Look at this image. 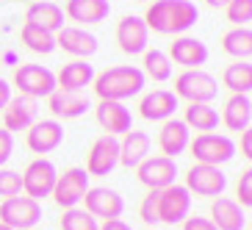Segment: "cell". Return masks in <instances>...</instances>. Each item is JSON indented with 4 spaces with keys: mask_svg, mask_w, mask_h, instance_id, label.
<instances>
[{
    "mask_svg": "<svg viewBox=\"0 0 252 230\" xmlns=\"http://www.w3.org/2000/svg\"><path fill=\"white\" fill-rule=\"evenodd\" d=\"M141 20L156 33H186L197 25L200 11L191 0H156L147 6Z\"/></svg>",
    "mask_w": 252,
    "mask_h": 230,
    "instance_id": "1",
    "label": "cell"
},
{
    "mask_svg": "<svg viewBox=\"0 0 252 230\" xmlns=\"http://www.w3.org/2000/svg\"><path fill=\"white\" fill-rule=\"evenodd\" d=\"M144 72L133 64H122V67H108L100 75H94V95L100 100H114V103H125L130 97H136L141 89H144Z\"/></svg>",
    "mask_w": 252,
    "mask_h": 230,
    "instance_id": "2",
    "label": "cell"
},
{
    "mask_svg": "<svg viewBox=\"0 0 252 230\" xmlns=\"http://www.w3.org/2000/svg\"><path fill=\"white\" fill-rule=\"evenodd\" d=\"M219 95V83L205 69H186L175 78V97H183L189 103H214Z\"/></svg>",
    "mask_w": 252,
    "mask_h": 230,
    "instance_id": "3",
    "label": "cell"
},
{
    "mask_svg": "<svg viewBox=\"0 0 252 230\" xmlns=\"http://www.w3.org/2000/svg\"><path fill=\"white\" fill-rule=\"evenodd\" d=\"M189 147H191L194 164H208V166H222L236 156V144L224 133H200L189 141Z\"/></svg>",
    "mask_w": 252,
    "mask_h": 230,
    "instance_id": "4",
    "label": "cell"
},
{
    "mask_svg": "<svg viewBox=\"0 0 252 230\" xmlns=\"http://www.w3.org/2000/svg\"><path fill=\"white\" fill-rule=\"evenodd\" d=\"M0 222L8 225L11 230H33L42 222V205L31 197H8L0 202Z\"/></svg>",
    "mask_w": 252,
    "mask_h": 230,
    "instance_id": "5",
    "label": "cell"
},
{
    "mask_svg": "<svg viewBox=\"0 0 252 230\" xmlns=\"http://www.w3.org/2000/svg\"><path fill=\"white\" fill-rule=\"evenodd\" d=\"M14 86L23 97H50L56 92V75L42 64H23L14 69Z\"/></svg>",
    "mask_w": 252,
    "mask_h": 230,
    "instance_id": "6",
    "label": "cell"
},
{
    "mask_svg": "<svg viewBox=\"0 0 252 230\" xmlns=\"http://www.w3.org/2000/svg\"><path fill=\"white\" fill-rule=\"evenodd\" d=\"M89 172L81 169V166H72V169H67L64 175H59L56 178V186H53V202L59 208H78V202L83 200V194L89 192Z\"/></svg>",
    "mask_w": 252,
    "mask_h": 230,
    "instance_id": "7",
    "label": "cell"
},
{
    "mask_svg": "<svg viewBox=\"0 0 252 230\" xmlns=\"http://www.w3.org/2000/svg\"><path fill=\"white\" fill-rule=\"evenodd\" d=\"M56 178H59V169H56V164L47 161V158H36V161H31L23 172V192L25 197L31 200H45L53 194V186H56Z\"/></svg>",
    "mask_w": 252,
    "mask_h": 230,
    "instance_id": "8",
    "label": "cell"
},
{
    "mask_svg": "<svg viewBox=\"0 0 252 230\" xmlns=\"http://www.w3.org/2000/svg\"><path fill=\"white\" fill-rule=\"evenodd\" d=\"M224 186H227V175L219 166H208V164H194L186 172V189L189 194L197 197H222Z\"/></svg>",
    "mask_w": 252,
    "mask_h": 230,
    "instance_id": "9",
    "label": "cell"
},
{
    "mask_svg": "<svg viewBox=\"0 0 252 230\" xmlns=\"http://www.w3.org/2000/svg\"><path fill=\"white\" fill-rule=\"evenodd\" d=\"M189 211H191V194L186 186L172 183L158 192V222L178 225L189 216Z\"/></svg>",
    "mask_w": 252,
    "mask_h": 230,
    "instance_id": "10",
    "label": "cell"
},
{
    "mask_svg": "<svg viewBox=\"0 0 252 230\" xmlns=\"http://www.w3.org/2000/svg\"><path fill=\"white\" fill-rule=\"evenodd\" d=\"M136 178L147 186L150 192H161V189L175 183L178 164L172 161V158H163V156H147L136 166Z\"/></svg>",
    "mask_w": 252,
    "mask_h": 230,
    "instance_id": "11",
    "label": "cell"
},
{
    "mask_svg": "<svg viewBox=\"0 0 252 230\" xmlns=\"http://www.w3.org/2000/svg\"><path fill=\"white\" fill-rule=\"evenodd\" d=\"M81 202H86L83 211H89L94 219H103V222H108V219H119L122 211H125L122 194H119L117 189H105V186H94V189H89V192L83 194Z\"/></svg>",
    "mask_w": 252,
    "mask_h": 230,
    "instance_id": "12",
    "label": "cell"
},
{
    "mask_svg": "<svg viewBox=\"0 0 252 230\" xmlns=\"http://www.w3.org/2000/svg\"><path fill=\"white\" fill-rule=\"evenodd\" d=\"M119 164V141L117 136H100L94 139L89 156H86V172L89 178H103V175H111Z\"/></svg>",
    "mask_w": 252,
    "mask_h": 230,
    "instance_id": "13",
    "label": "cell"
},
{
    "mask_svg": "<svg viewBox=\"0 0 252 230\" xmlns=\"http://www.w3.org/2000/svg\"><path fill=\"white\" fill-rule=\"evenodd\" d=\"M61 141H64V128L56 119H39V122H33L25 131V144H28V150L31 153H39V156L53 153L56 147H61Z\"/></svg>",
    "mask_w": 252,
    "mask_h": 230,
    "instance_id": "14",
    "label": "cell"
},
{
    "mask_svg": "<svg viewBox=\"0 0 252 230\" xmlns=\"http://www.w3.org/2000/svg\"><path fill=\"white\" fill-rule=\"evenodd\" d=\"M97 125L103 128L108 136H125L127 131H133V117L125 103H114V100H100L94 108Z\"/></svg>",
    "mask_w": 252,
    "mask_h": 230,
    "instance_id": "15",
    "label": "cell"
},
{
    "mask_svg": "<svg viewBox=\"0 0 252 230\" xmlns=\"http://www.w3.org/2000/svg\"><path fill=\"white\" fill-rule=\"evenodd\" d=\"M147 39H150V28L144 25L141 17L127 14L119 20L117 25V42H119V50L127 53V56H139V53L147 50Z\"/></svg>",
    "mask_w": 252,
    "mask_h": 230,
    "instance_id": "16",
    "label": "cell"
},
{
    "mask_svg": "<svg viewBox=\"0 0 252 230\" xmlns=\"http://www.w3.org/2000/svg\"><path fill=\"white\" fill-rule=\"evenodd\" d=\"M189 141H191V133H189L183 119H166L158 131V147H161L163 158L175 161L178 156H183L189 150Z\"/></svg>",
    "mask_w": 252,
    "mask_h": 230,
    "instance_id": "17",
    "label": "cell"
},
{
    "mask_svg": "<svg viewBox=\"0 0 252 230\" xmlns=\"http://www.w3.org/2000/svg\"><path fill=\"white\" fill-rule=\"evenodd\" d=\"M175 111H178V97H175V92L166 89H153L139 103V114L150 122H166L175 117Z\"/></svg>",
    "mask_w": 252,
    "mask_h": 230,
    "instance_id": "18",
    "label": "cell"
},
{
    "mask_svg": "<svg viewBox=\"0 0 252 230\" xmlns=\"http://www.w3.org/2000/svg\"><path fill=\"white\" fill-rule=\"evenodd\" d=\"M47 108L56 119H78L89 111V97L83 92H64V89H56L50 97H47Z\"/></svg>",
    "mask_w": 252,
    "mask_h": 230,
    "instance_id": "19",
    "label": "cell"
},
{
    "mask_svg": "<svg viewBox=\"0 0 252 230\" xmlns=\"http://www.w3.org/2000/svg\"><path fill=\"white\" fill-rule=\"evenodd\" d=\"M169 61H175L186 69H200L208 61V47L197 36H180L169 47Z\"/></svg>",
    "mask_w": 252,
    "mask_h": 230,
    "instance_id": "20",
    "label": "cell"
},
{
    "mask_svg": "<svg viewBox=\"0 0 252 230\" xmlns=\"http://www.w3.org/2000/svg\"><path fill=\"white\" fill-rule=\"evenodd\" d=\"M56 47H61L64 53H69V56H78V59H89V56H94L97 53V36L94 33H89V31L83 28H64L56 33Z\"/></svg>",
    "mask_w": 252,
    "mask_h": 230,
    "instance_id": "21",
    "label": "cell"
},
{
    "mask_svg": "<svg viewBox=\"0 0 252 230\" xmlns=\"http://www.w3.org/2000/svg\"><path fill=\"white\" fill-rule=\"evenodd\" d=\"M36 122V100H31V97H11L8 105L3 108V125L6 131H28L31 125Z\"/></svg>",
    "mask_w": 252,
    "mask_h": 230,
    "instance_id": "22",
    "label": "cell"
},
{
    "mask_svg": "<svg viewBox=\"0 0 252 230\" xmlns=\"http://www.w3.org/2000/svg\"><path fill=\"white\" fill-rule=\"evenodd\" d=\"M94 81V67L86 64L83 59L72 61V64H64L61 72L56 75V89L64 92H83L86 86H92Z\"/></svg>",
    "mask_w": 252,
    "mask_h": 230,
    "instance_id": "23",
    "label": "cell"
},
{
    "mask_svg": "<svg viewBox=\"0 0 252 230\" xmlns=\"http://www.w3.org/2000/svg\"><path fill=\"white\" fill-rule=\"evenodd\" d=\"M211 222H214L216 230H244L247 214L241 211V205L236 200L216 197L214 205H211Z\"/></svg>",
    "mask_w": 252,
    "mask_h": 230,
    "instance_id": "24",
    "label": "cell"
},
{
    "mask_svg": "<svg viewBox=\"0 0 252 230\" xmlns=\"http://www.w3.org/2000/svg\"><path fill=\"white\" fill-rule=\"evenodd\" d=\"M111 14L108 0H67V17L78 25H97Z\"/></svg>",
    "mask_w": 252,
    "mask_h": 230,
    "instance_id": "25",
    "label": "cell"
},
{
    "mask_svg": "<svg viewBox=\"0 0 252 230\" xmlns=\"http://www.w3.org/2000/svg\"><path fill=\"white\" fill-rule=\"evenodd\" d=\"M150 136L144 131H127L125 139L119 141V164L127 169H136L144 158L150 156Z\"/></svg>",
    "mask_w": 252,
    "mask_h": 230,
    "instance_id": "26",
    "label": "cell"
},
{
    "mask_svg": "<svg viewBox=\"0 0 252 230\" xmlns=\"http://www.w3.org/2000/svg\"><path fill=\"white\" fill-rule=\"evenodd\" d=\"M25 23L36 25V28H45L50 33H59L64 28V8L50 3V0H42V3H31L28 11H25Z\"/></svg>",
    "mask_w": 252,
    "mask_h": 230,
    "instance_id": "27",
    "label": "cell"
},
{
    "mask_svg": "<svg viewBox=\"0 0 252 230\" xmlns=\"http://www.w3.org/2000/svg\"><path fill=\"white\" fill-rule=\"evenodd\" d=\"M224 122L227 131H250V122H252V100L250 95H233L224 103V111L219 117Z\"/></svg>",
    "mask_w": 252,
    "mask_h": 230,
    "instance_id": "28",
    "label": "cell"
},
{
    "mask_svg": "<svg viewBox=\"0 0 252 230\" xmlns=\"http://www.w3.org/2000/svg\"><path fill=\"white\" fill-rule=\"evenodd\" d=\"M183 122L189 131L194 128L200 133H214L216 128H219V111L211 103H189Z\"/></svg>",
    "mask_w": 252,
    "mask_h": 230,
    "instance_id": "29",
    "label": "cell"
},
{
    "mask_svg": "<svg viewBox=\"0 0 252 230\" xmlns=\"http://www.w3.org/2000/svg\"><path fill=\"white\" fill-rule=\"evenodd\" d=\"M222 50L238 61H247L252 56V31L250 28H233L222 36Z\"/></svg>",
    "mask_w": 252,
    "mask_h": 230,
    "instance_id": "30",
    "label": "cell"
},
{
    "mask_svg": "<svg viewBox=\"0 0 252 230\" xmlns=\"http://www.w3.org/2000/svg\"><path fill=\"white\" fill-rule=\"evenodd\" d=\"M20 39L25 42L28 50L39 53V56H50V53L56 50V33H50V31H45V28H36V25H31V23L23 25Z\"/></svg>",
    "mask_w": 252,
    "mask_h": 230,
    "instance_id": "31",
    "label": "cell"
},
{
    "mask_svg": "<svg viewBox=\"0 0 252 230\" xmlns=\"http://www.w3.org/2000/svg\"><path fill=\"white\" fill-rule=\"evenodd\" d=\"M222 83L233 92V95H250L252 92V67L247 64V61L230 64V67L222 72Z\"/></svg>",
    "mask_w": 252,
    "mask_h": 230,
    "instance_id": "32",
    "label": "cell"
},
{
    "mask_svg": "<svg viewBox=\"0 0 252 230\" xmlns=\"http://www.w3.org/2000/svg\"><path fill=\"white\" fill-rule=\"evenodd\" d=\"M144 56V78H153V81H158V83H163V81H169L172 78V61H169V56L166 53H161V50H144L141 53Z\"/></svg>",
    "mask_w": 252,
    "mask_h": 230,
    "instance_id": "33",
    "label": "cell"
},
{
    "mask_svg": "<svg viewBox=\"0 0 252 230\" xmlns=\"http://www.w3.org/2000/svg\"><path fill=\"white\" fill-rule=\"evenodd\" d=\"M61 230H100V222L83 208H67L59 222Z\"/></svg>",
    "mask_w": 252,
    "mask_h": 230,
    "instance_id": "34",
    "label": "cell"
},
{
    "mask_svg": "<svg viewBox=\"0 0 252 230\" xmlns=\"http://www.w3.org/2000/svg\"><path fill=\"white\" fill-rule=\"evenodd\" d=\"M227 20L236 28H250V20H252V0H230L227 6Z\"/></svg>",
    "mask_w": 252,
    "mask_h": 230,
    "instance_id": "35",
    "label": "cell"
},
{
    "mask_svg": "<svg viewBox=\"0 0 252 230\" xmlns=\"http://www.w3.org/2000/svg\"><path fill=\"white\" fill-rule=\"evenodd\" d=\"M23 194V175L14 169H3L0 166V197H17Z\"/></svg>",
    "mask_w": 252,
    "mask_h": 230,
    "instance_id": "36",
    "label": "cell"
},
{
    "mask_svg": "<svg viewBox=\"0 0 252 230\" xmlns=\"http://www.w3.org/2000/svg\"><path fill=\"white\" fill-rule=\"evenodd\" d=\"M139 216H141V222L158 225V192L144 194V200H141V205H139Z\"/></svg>",
    "mask_w": 252,
    "mask_h": 230,
    "instance_id": "37",
    "label": "cell"
},
{
    "mask_svg": "<svg viewBox=\"0 0 252 230\" xmlns=\"http://www.w3.org/2000/svg\"><path fill=\"white\" fill-rule=\"evenodd\" d=\"M236 197H238V202H241L244 208H250V205H252V169L241 172V178H238V186H236Z\"/></svg>",
    "mask_w": 252,
    "mask_h": 230,
    "instance_id": "38",
    "label": "cell"
},
{
    "mask_svg": "<svg viewBox=\"0 0 252 230\" xmlns=\"http://www.w3.org/2000/svg\"><path fill=\"white\" fill-rule=\"evenodd\" d=\"M11 153H14V136L6 128H0V166L11 158Z\"/></svg>",
    "mask_w": 252,
    "mask_h": 230,
    "instance_id": "39",
    "label": "cell"
},
{
    "mask_svg": "<svg viewBox=\"0 0 252 230\" xmlns=\"http://www.w3.org/2000/svg\"><path fill=\"white\" fill-rule=\"evenodd\" d=\"M183 230H216V228H214L211 219H205V216H186Z\"/></svg>",
    "mask_w": 252,
    "mask_h": 230,
    "instance_id": "40",
    "label": "cell"
},
{
    "mask_svg": "<svg viewBox=\"0 0 252 230\" xmlns=\"http://www.w3.org/2000/svg\"><path fill=\"white\" fill-rule=\"evenodd\" d=\"M8 100H11V83L0 78V111L8 105Z\"/></svg>",
    "mask_w": 252,
    "mask_h": 230,
    "instance_id": "41",
    "label": "cell"
},
{
    "mask_svg": "<svg viewBox=\"0 0 252 230\" xmlns=\"http://www.w3.org/2000/svg\"><path fill=\"white\" fill-rule=\"evenodd\" d=\"M241 156L252 158V133L250 131H241Z\"/></svg>",
    "mask_w": 252,
    "mask_h": 230,
    "instance_id": "42",
    "label": "cell"
},
{
    "mask_svg": "<svg viewBox=\"0 0 252 230\" xmlns=\"http://www.w3.org/2000/svg\"><path fill=\"white\" fill-rule=\"evenodd\" d=\"M100 230H133L127 222H122V219H108V222L100 225Z\"/></svg>",
    "mask_w": 252,
    "mask_h": 230,
    "instance_id": "43",
    "label": "cell"
},
{
    "mask_svg": "<svg viewBox=\"0 0 252 230\" xmlns=\"http://www.w3.org/2000/svg\"><path fill=\"white\" fill-rule=\"evenodd\" d=\"M205 3H208L211 8H224V6L230 3V0H205Z\"/></svg>",
    "mask_w": 252,
    "mask_h": 230,
    "instance_id": "44",
    "label": "cell"
},
{
    "mask_svg": "<svg viewBox=\"0 0 252 230\" xmlns=\"http://www.w3.org/2000/svg\"><path fill=\"white\" fill-rule=\"evenodd\" d=\"M0 230H11V228H8V225H3V222H0Z\"/></svg>",
    "mask_w": 252,
    "mask_h": 230,
    "instance_id": "45",
    "label": "cell"
},
{
    "mask_svg": "<svg viewBox=\"0 0 252 230\" xmlns=\"http://www.w3.org/2000/svg\"><path fill=\"white\" fill-rule=\"evenodd\" d=\"M17 3H25V0H17Z\"/></svg>",
    "mask_w": 252,
    "mask_h": 230,
    "instance_id": "46",
    "label": "cell"
},
{
    "mask_svg": "<svg viewBox=\"0 0 252 230\" xmlns=\"http://www.w3.org/2000/svg\"><path fill=\"white\" fill-rule=\"evenodd\" d=\"M139 3H144V0H139Z\"/></svg>",
    "mask_w": 252,
    "mask_h": 230,
    "instance_id": "47",
    "label": "cell"
}]
</instances>
